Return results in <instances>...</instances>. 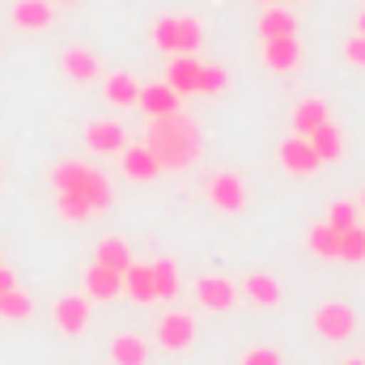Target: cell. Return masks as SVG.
Listing matches in <instances>:
<instances>
[{
	"mask_svg": "<svg viewBox=\"0 0 365 365\" xmlns=\"http://www.w3.org/2000/svg\"><path fill=\"white\" fill-rule=\"evenodd\" d=\"M238 293H247L255 306H276V302H280V280H276V276L255 272V276H247V280H242V289H238Z\"/></svg>",
	"mask_w": 365,
	"mask_h": 365,
	"instance_id": "22",
	"label": "cell"
},
{
	"mask_svg": "<svg viewBox=\"0 0 365 365\" xmlns=\"http://www.w3.org/2000/svg\"><path fill=\"white\" fill-rule=\"evenodd\" d=\"M200 43H204V26L195 17L170 13V17H158L153 21V47L166 51V56H195Z\"/></svg>",
	"mask_w": 365,
	"mask_h": 365,
	"instance_id": "2",
	"label": "cell"
},
{
	"mask_svg": "<svg viewBox=\"0 0 365 365\" xmlns=\"http://www.w3.org/2000/svg\"><path fill=\"white\" fill-rule=\"evenodd\" d=\"M200 68H204V64H200L195 56H175L170 68H166V86L179 93V98L182 93H200Z\"/></svg>",
	"mask_w": 365,
	"mask_h": 365,
	"instance_id": "12",
	"label": "cell"
},
{
	"mask_svg": "<svg viewBox=\"0 0 365 365\" xmlns=\"http://www.w3.org/2000/svg\"><path fill=\"white\" fill-rule=\"evenodd\" d=\"M344 365H365V361H344Z\"/></svg>",
	"mask_w": 365,
	"mask_h": 365,
	"instance_id": "38",
	"label": "cell"
},
{
	"mask_svg": "<svg viewBox=\"0 0 365 365\" xmlns=\"http://www.w3.org/2000/svg\"><path fill=\"white\" fill-rule=\"evenodd\" d=\"M0 264H4V259H0Z\"/></svg>",
	"mask_w": 365,
	"mask_h": 365,
	"instance_id": "41",
	"label": "cell"
},
{
	"mask_svg": "<svg viewBox=\"0 0 365 365\" xmlns=\"http://www.w3.org/2000/svg\"><path fill=\"white\" fill-rule=\"evenodd\" d=\"M60 68H64L73 81H81V86H86V81L98 77V56H93L90 47H68V51L60 56Z\"/></svg>",
	"mask_w": 365,
	"mask_h": 365,
	"instance_id": "19",
	"label": "cell"
},
{
	"mask_svg": "<svg viewBox=\"0 0 365 365\" xmlns=\"http://www.w3.org/2000/svg\"><path fill=\"white\" fill-rule=\"evenodd\" d=\"M149 268H153V293L170 302L179 293V268H175V259H153Z\"/></svg>",
	"mask_w": 365,
	"mask_h": 365,
	"instance_id": "28",
	"label": "cell"
},
{
	"mask_svg": "<svg viewBox=\"0 0 365 365\" xmlns=\"http://www.w3.org/2000/svg\"><path fill=\"white\" fill-rule=\"evenodd\" d=\"M327 225H331L336 234L353 230V225H357V204H349V200H336V204L327 208Z\"/></svg>",
	"mask_w": 365,
	"mask_h": 365,
	"instance_id": "31",
	"label": "cell"
},
{
	"mask_svg": "<svg viewBox=\"0 0 365 365\" xmlns=\"http://www.w3.org/2000/svg\"><path fill=\"white\" fill-rule=\"evenodd\" d=\"M93 259L106 264V268H115V272H128V268H132V247H128L123 238H102L98 251H93Z\"/></svg>",
	"mask_w": 365,
	"mask_h": 365,
	"instance_id": "23",
	"label": "cell"
},
{
	"mask_svg": "<svg viewBox=\"0 0 365 365\" xmlns=\"http://www.w3.org/2000/svg\"><path fill=\"white\" fill-rule=\"evenodd\" d=\"M327 119H331V115H327V102H323V98H302V102L293 106V132H297V136L319 132Z\"/></svg>",
	"mask_w": 365,
	"mask_h": 365,
	"instance_id": "14",
	"label": "cell"
},
{
	"mask_svg": "<svg viewBox=\"0 0 365 365\" xmlns=\"http://www.w3.org/2000/svg\"><path fill=\"white\" fill-rule=\"evenodd\" d=\"M208 200L221 212H242L247 208V182L238 179V175H230V170H221V175L208 179Z\"/></svg>",
	"mask_w": 365,
	"mask_h": 365,
	"instance_id": "6",
	"label": "cell"
},
{
	"mask_svg": "<svg viewBox=\"0 0 365 365\" xmlns=\"http://www.w3.org/2000/svg\"><path fill=\"white\" fill-rule=\"evenodd\" d=\"M86 145H90L93 153H123L128 149V132L115 119H93L90 128H86Z\"/></svg>",
	"mask_w": 365,
	"mask_h": 365,
	"instance_id": "9",
	"label": "cell"
},
{
	"mask_svg": "<svg viewBox=\"0 0 365 365\" xmlns=\"http://www.w3.org/2000/svg\"><path fill=\"white\" fill-rule=\"evenodd\" d=\"M110 361L115 365H149V344L136 331H119L110 340Z\"/></svg>",
	"mask_w": 365,
	"mask_h": 365,
	"instance_id": "16",
	"label": "cell"
},
{
	"mask_svg": "<svg viewBox=\"0 0 365 365\" xmlns=\"http://www.w3.org/2000/svg\"><path fill=\"white\" fill-rule=\"evenodd\" d=\"M13 26L17 30H47L51 26V4L47 0H17L13 4Z\"/></svg>",
	"mask_w": 365,
	"mask_h": 365,
	"instance_id": "18",
	"label": "cell"
},
{
	"mask_svg": "<svg viewBox=\"0 0 365 365\" xmlns=\"http://www.w3.org/2000/svg\"><path fill=\"white\" fill-rule=\"evenodd\" d=\"M361 208H365V187H361Z\"/></svg>",
	"mask_w": 365,
	"mask_h": 365,
	"instance_id": "37",
	"label": "cell"
},
{
	"mask_svg": "<svg viewBox=\"0 0 365 365\" xmlns=\"http://www.w3.org/2000/svg\"><path fill=\"white\" fill-rule=\"evenodd\" d=\"M357 34H365V9H361V17H357Z\"/></svg>",
	"mask_w": 365,
	"mask_h": 365,
	"instance_id": "36",
	"label": "cell"
},
{
	"mask_svg": "<svg viewBox=\"0 0 365 365\" xmlns=\"http://www.w3.org/2000/svg\"><path fill=\"white\" fill-rule=\"evenodd\" d=\"M340 259L344 264H361L365 259V230L361 225H353V230L340 234Z\"/></svg>",
	"mask_w": 365,
	"mask_h": 365,
	"instance_id": "30",
	"label": "cell"
},
{
	"mask_svg": "<svg viewBox=\"0 0 365 365\" xmlns=\"http://www.w3.org/2000/svg\"><path fill=\"white\" fill-rule=\"evenodd\" d=\"M145 145L153 149V158H158L162 170H187L195 162V153H200V128L182 110H175V115H153Z\"/></svg>",
	"mask_w": 365,
	"mask_h": 365,
	"instance_id": "1",
	"label": "cell"
},
{
	"mask_svg": "<svg viewBox=\"0 0 365 365\" xmlns=\"http://www.w3.org/2000/svg\"><path fill=\"white\" fill-rule=\"evenodd\" d=\"M56 327L64 331V336H81L86 327H90V297H81V293H68V297H60L56 302Z\"/></svg>",
	"mask_w": 365,
	"mask_h": 365,
	"instance_id": "7",
	"label": "cell"
},
{
	"mask_svg": "<svg viewBox=\"0 0 365 365\" xmlns=\"http://www.w3.org/2000/svg\"><path fill=\"white\" fill-rule=\"evenodd\" d=\"M242 365H280V353H276V349H251V353L242 357Z\"/></svg>",
	"mask_w": 365,
	"mask_h": 365,
	"instance_id": "34",
	"label": "cell"
},
{
	"mask_svg": "<svg viewBox=\"0 0 365 365\" xmlns=\"http://www.w3.org/2000/svg\"><path fill=\"white\" fill-rule=\"evenodd\" d=\"M123 293H128L132 302H140V306L158 302V293H153V268H149V264H132V268L123 272Z\"/></svg>",
	"mask_w": 365,
	"mask_h": 365,
	"instance_id": "20",
	"label": "cell"
},
{
	"mask_svg": "<svg viewBox=\"0 0 365 365\" xmlns=\"http://www.w3.org/2000/svg\"><path fill=\"white\" fill-rule=\"evenodd\" d=\"M264 64H268L272 73L297 68V64H302V43H297L293 34H284V38H264Z\"/></svg>",
	"mask_w": 365,
	"mask_h": 365,
	"instance_id": "11",
	"label": "cell"
},
{
	"mask_svg": "<svg viewBox=\"0 0 365 365\" xmlns=\"http://www.w3.org/2000/svg\"><path fill=\"white\" fill-rule=\"evenodd\" d=\"M344 60H349L353 68H365V34H353V38L344 43Z\"/></svg>",
	"mask_w": 365,
	"mask_h": 365,
	"instance_id": "33",
	"label": "cell"
},
{
	"mask_svg": "<svg viewBox=\"0 0 365 365\" xmlns=\"http://www.w3.org/2000/svg\"><path fill=\"white\" fill-rule=\"evenodd\" d=\"M314 331H319L323 340H349V336L357 331L353 306H344V302H323V306L314 310Z\"/></svg>",
	"mask_w": 365,
	"mask_h": 365,
	"instance_id": "3",
	"label": "cell"
},
{
	"mask_svg": "<svg viewBox=\"0 0 365 365\" xmlns=\"http://www.w3.org/2000/svg\"><path fill=\"white\" fill-rule=\"evenodd\" d=\"M93 166H86V162H60L56 170H51V182H56V191H81L86 195V187L93 182Z\"/></svg>",
	"mask_w": 365,
	"mask_h": 365,
	"instance_id": "17",
	"label": "cell"
},
{
	"mask_svg": "<svg viewBox=\"0 0 365 365\" xmlns=\"http://www.w3.org/2000/svg\"><path fill=\"white\" fill-rule=\"evenodd\" d=\"M153 336H158V344H162L166 353H182V349L195 340V319H191L187 310H170V314L158 319Z\"/></svg>",
	"mask_w": 365,
	"mask_h": 365,
	"instance_id": "4",
	"label": "cell"
},
{
	"mask_svg": "<svg viewBox=\"0 0 365 365\" xmlns=\"http://www.w3.org/2000/svg\"><path fill=\"white\" fill-rule=\"evenodd\" d=\"M30 314H34V297H30V293H21V289L0 293V319L21 323V319H30Z\"/></svg>",
	"mask_w": 365,
	"mask_h": 365,
	"instance_id": "26",
	"label": "cell"
},
{
	"mask_svg": "<svg viewBox=\"0 0 365 365\" xmlns=\"http://www.w3.org/2000/svg\"><path fill=\"white\" fill-rule=\"evenodd\" d=\"M119 293H123V272H115V268H106V264L93 259L90 268H86V297L110 302V297H119Z\"/></svg>",
	"mask_w": 365,
	"mask_h": 365,
	"instance_id": "10",
	"label": "cell"
},
{
	"mask_svg": "<svg viewBox=\"0 0 365 365\" xmlns=\"http://www.w3.org/2000/svg\"><path fill=\"white\" fill-rule=\"evenodd\" d=\"M195 302L208 306V310H230L238 302V284L225 280V276H200L195 280Z\"/></svg>",
	"mask_w": 365,
	"mask_h": 365,
	"instance_id": "8",
	"label": "cell"
},
{
	"mask_svg": "<svg viewBox=\"0 0 365 365\" xmlns=\"http://www.w3.org/2000/svg\"><path fill=\"white\" fill-rule=\"evenodd\" d=\"M64 4H73V0H64Z\"/></svg>",
	"mask_w": 365,
	"mask_h": 365,
	"instance_id": "39",
	"label": "cell"
},
{
	"mask_svg": "<svg viewBox=\"0 0 365 365\" xmlns=\"http://www.w3.org/2000/svg\"><path fill=\"white\" fill-rule=\"evenodd\" d=\"M136 106H145L149 119H153V115H175V110H179V93L170 90L166 81H153V86H140Z\"/></svg>",
	"mask_w": 365,
	"mask_h": 365,
	"instance_id": "15",
	"label": "cell"
},
{
	"mask_svg": "<svg viewBox=\"0 0 365 365\" xmlns=\"http://www.w3.org/2000/svg\"><path fill=\"white\" fill-rule=\"evenodd\" d=\"M56 208H60V217H64L68 225H81V221H90V217H93L90 200H86L81 191H60V200H56Z\"/></svg>",
	"mask_w": 365,
	"mask_h": 365,
	"instance_id": "27",
	"label": "cell"
},
{
	"mask_svg": "<svg viewBox=\"0 0 365 365\" xmlns=\"http://www.w3.org/2000/svg\"><path fill=\"white\" fill-rule=\"evenodd\" d=\"M9 289H17V276L9 272L4 264H0V293H9Z\"/></svg>",
	"mask_w": 365,
	"mask_h": 365,
	"instance_id": "35",
	"label": "cell"
},
{
	"mask_svg": "<svg viewBox=\"0 0 365 365\" xmlns=\"http://www.w3.org/2000/svg\"><path fill=\"white\" fill-rule=\"evenodd\" d=\"M306 247L319 255V259H340V234L323 221V225H314L310 234H306Z\"/></svg>",
	"mask_w": 365,
	"mask_h": 365,
	"instance_id": "24",
	"label": "cell"
},
{
	"mask_svg": "<svg viewBox=\"0 0 365 365\" xmlns=\"http://www.w3.org/2000/svg\"><path fill=\"white\" fill-rule=\"evenodd\" d=\"M136 98H140V86L128 73H110L106 77V102L110 106H136Z\"/></svg>",
	"mask_w": 365,
	"mask_h": 365,
	"instance_id": "25",
	"label": "cell"
},
{
	"mask_svg": "<svg viewBox=\"0 0 365 365\" xmlns=\"http://www.w3.org/2000/svg\"><path fill=\"white\" fill-rule=\"evenodd\" d=\"M264 4H268V0H264Z\"/></svg>",
	"mask_w": 365,
	"mask_h": 365,
	"instance_id": "40",
	"label": "cell"
},
{
	"mask_svg": "<svg viewBox=\"0 0 365 365\" xmlns=\"http://www.w3.org/2000/svg\"><path fill=\"white\" fill-rule=\"evenodd\" d=\"M225 81H230L225 68H217V64H204V68H200V93H221Z\"/></svg>",
	"mask_w": 365,
	"mask_h": 365,
	"instance_id": "32",
	"label": "cell"
},
{
	"mask_svg": "<svg viewBox=\"0 0 365 365\" xmlns=\"http://www.w3.org/2000/svg\"><path fill=\"white\" fill-rule=\"evenodd\" d=\"M310 145H314V153H319V162H340L344 158V132L327 119L319 132H310Z\"/></svg>",
	"mask_w": 365,
	"mask_h": 365,
	"instance_id": "21",
	"label": "cell"
},
{
	"mask_svg": "<svg viewBox=\"0 0 365 365\" xmlns=\"http://www.w3.org/2000/svg\"><path fill=\"white\" fill-rule=\"evenodd\" d=\"M123 175L136 182H149L162 175V166H158V158H153L149 145H132V149H123Z\"/></svg>",
	"mask_w": 365,
	"mask_h": 365,
	"instance_id": "13",
	"label": "cell"
},
{
	"mask_svg": "<svg viewBox=\"0 0 365 365\" xmlns=\"http://www.w3.org/2000/svg\"><path fill=\"white\" fill-rule=\"evenodd\" d=\"M293 30H297L293 13H284V9H264V17H259V34H264V38H284V34H293Z\"/></svg>",
	"mask_w": 365,
	"mask_h": 365,
	"instance_id": "29",
	"label": "cell"
},
{
	"mask_svg": "<svg viewBox=\"0 0 365 365\" xmlns=\"http://www.w3.org/2000/svg\"><path fill=\"white\" fill-rule=\"evenodd\" d=\"M276 153H280V166H284L289 175H314V170L323 166L319 153H314V145H310V136H297V132H293Z\"/></svg>",
	"mask_w": 365,
	"mask_h": 365,
	"instance_id": "5",
	"label": "cell"
}]
</instances>
